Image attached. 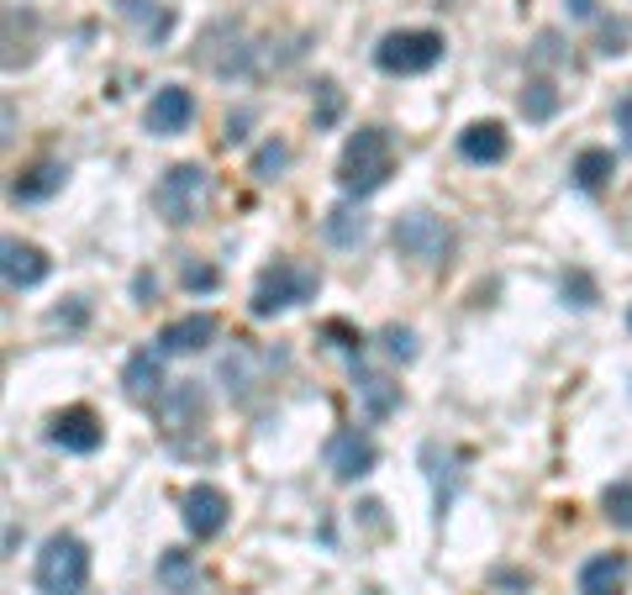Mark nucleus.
<instances>
[{
  "mask_svg": "<svg viewBox=\"0 0 632 595\" xmlns=\"http://www.w3.org/2000/svg\"><path fill=\"white\" fill-rule=\"evenodd\" d=\"M395 175V148H391V132L385 127H358L348 148H343V159H337V185H343V196H375L379 185Z\"/></svg>",
  "mask_w": 632,
  "mask_h": 595,
  "instance_id": "obj_1",
  "label": "nucleus"
},
{
  "mask_svg": "<svg viewBox=\"0 0 632 595\" xmlns=\"http://www.w3.org/2000/svg\"><path fill=\"white\" fill-rule=\"evenodd\" d=\"M316 290H322V275H316V269L290 264V258H275V264L258 275L248 311H254V317H279V311H290V306L316 300Z\"/></svg>",
  "mask_w": 632,
  "mask_h": 595,
  "instance_id": "obj_2",
  "label": "nucleus"
},
{
  "mask_svg": "<svg viewBox=\"0 0 632 595\" xmlns=\"http://www.w3.org/2000/svg\"><path fill=\"white\" fill-rule=\"evenodd\" d=\"M90 585V548L75 533H53L38 554V591L42 595H85Z\"/></svg>",
  "mask_w": 632,
  "mask_h": 595,
  "instance_id": "obj_3",
  "label": "nucleus"
},
{
  "mask_svg": "<svg viewBox=\"0 0 632 595\" xmlns=\"http://www.w3.org/2000/svg\"><path fill=\"white\" fill-rule=\"evenodd\" d=\"M154 206H158V217L169 221V227L200 221L206 217V206H211V175H206L200 163H175L169 175L158 179Z\"/></svg>",
  "mask_w": 632,
  "mask_h": 595,
  "instance_id": "obj_4",
  "label": "nucleus"
},
{
  "mask_svg": "<svg viewBox=\"0 0 632 595\" xmlns=\"http://www.w3.org/2000/svg\"><path fill=\"white\" fill-rule=\"evenodd\" d=\"M395 248L416 264H448L454 254V232H448V221L433 217V211H406V217L395 221Z\"/></svg>",
  "mask_w": 632,
  "mask_h": 595,
  "instance_id": "obj_5",
  "label": "nucleus"
},
{
  "mask_svg": "<svg viewBox=\"0 0 632 595\" xmlns=\"http://www.w3.org/2000/svg\"><path fill=\"white\" fill-rule=\"evenodd\" d=\"M437 59H443L437 32H385L375 42V63L385 75H427Z\"/></svg>",
  "mask_w": 632,
  "mask_h": 595,
  "instance_id": "obj_6",
  "label": "nucleus"
},
{
  "mask_svg": "<svg viewBox=\"0 0 632 595\" xmlns=\"http://www.w3.org/2000/svg\"><path fill=\"white\" fill-rule=\"evenodd\" d=\"M375 458L379 454L364 427H343V433H333V443H327V469H333L337 485H358V479L375 469Z\"/></svg>",
  "mask_w": 632,
  "mask_h": 595,
  "instance_id": "obj_7",
  "label": "nucleus"
},
{
  "mask_svg": "<svg viewBox=\"0 0 632 595\" xmlns=\"http://www.w3.org/2000/svg\"><path fill=\"white\" fill-rule=\"evenodd\" d=\"M179 516H185L190 537H217L221 527H227L233 506H227V496H221L217 485H190L185 500H179Z\"/></svg>",
  "mask_w": 632,
  "mask_h": 595,
  "instance_id": "obj_8",
  "label": "nucleus"
},
{
  "mask_svg": "<svg viewBox=\"0 0 632 595\" xmlns=\"http://www.w3.org/2000/svg\"><path fill=\"white\" fill-rule=\"evenodd\" d=\"M48 437L59 443L63 454H96L100 443H106V427H100V417L90 411V406H69V411L53 417Z\"/></svg>",
  "mask_w": 632,
  "mask_h": 595,
  "instance_id": "obj_9",
  "label": "nucleus"
},
{
  "mask_svg": "<svg viewBox=\"0 0 632 595\" xmlns=\"http://www.w3.org/2000/svg\"><path fill=\"white\" fill-rule=\"evenodd\" d=\"M196 121V96L185 85H164L154 100H148V132L154 138H175Z\"/></svg>",
  "mask_w": 632,
  "mask_h": 595,
  "instance_id": "obj_10",
  "label": "nucleus"
},
{
  "mask_svg": "<svg viewBox=\"0 0 632 595\" xmlns=\"http://www.w3.org/2000/svg\"><path fill=\"white\" fill-rule=\"evenodd\" d=\"M211 338H217V317H206V311H190V317L169 321V327L158 333V354H164V358L200 354V348H211Z\"/></svg>",
  "mask_w": 632,
  "mask_h": 595,
  "instance_id": "obj_11",
  "label": "nucleus"
},
{
  "mask_svg": "<svg viewBox=\"0 0 632 595\" xmlns=\"http://www.w3.org/2000/svg\"><path fill=\"white\" fill-rule=\"evenodd\" d=\"M0 269H6V285H11V290H32V285H42V279H48V269H53V264H48V254H42V248L11 238L6 248H0Z\"/></svg>",
  "mask_w": 632,
  "mask_h": 595,
  "instance_id": "obj_12",
  "label": "nucleus"
},
{
  "mask_svg": "<svg viewBox=\"0 0 632 595\" xmlns=\"http://www.w3.org/2000/svg\"><path fill=\"white\" fill-rule=\"evenodd\" d=\"M628 575H632L628 554H595L580 564V595H622Z\"/></svg>",
  "mask_w": 632,
  "mask_h": 595,
  "instance_id": "obj_13",
  "label": "nucleus"
},
{
  "mask_svg": "<svg viewBox=\"0 0 632 595\" xmlns=\"http://www.w3.org/2000/svg\"><path fill=\"white\" fill-rule=\"evenodd\" d=\"M458 153L470 163H501L512 153V138H506V127L501 121H474L458 132Z\"/></svg>",
  "mask_w": 632,
  "mask_h": 595,
  "instance_id": "obj_14",
  "label": "nucleus"
},
{
  "mask_svg": "<svg viewBox=\"0 0 632 595\" xmlns=\"http://www.w3.org/2000/svg\"><path fill=\"white\" fill-rule=\"evenodd\" d=\"M63 179H69V169L53 159L32 163V169H21L17 179H11V200H21V206H32V200H48L63 190Z\"/></svg>",
  "mask_w": 632,
  "mask_h": 595,
  "instance_id": "obj_15",
  "label": "nucleus"
},
{
  "mask_svg": "<svg viewBox=\"0 0 632 595\" xmlns=\"http://www.w3.org/2000/svg\"><path fill=\"white\" fill-rule=\"evenodd\" d=\"M121 17L132 21V32L148 38L154 48H158V42H169V32H175V11H169V6H158V0H121Z\"/></svg>",
  "mask_w": 632,
  "mask_h": 595,
  "instance_id": "obj_16",
  "label": "nucleus"
},
{
  "mask_svg": "<svg viewBox=\"0 0 632 595\" xmlns=\"http://www.w3.org/2000/svg\"><path fill=\"white\" fill-rule=\"evenodd\" d=\"M354 390L358 400H364V411L375 422H385L401 406V385H391L385 375H375V369H364V364H354Z\"/></svg>",
  "mask_w": 632,
  "mask_h": 595,
  "instance_id": "obj_17",
  "label": "nucleus"
},
{
  "mask_svg": "<svg viewBox=\"0 0 632 595\" xmlns=\"http://www.w3.org/2000/svg\"><path fill=\"white\" fill-rule=\"evenodd\" d=\"M158 358H164V354H148V348L127 358L121 385H127V396H132V400H154V406H158V396H164V369H158Z\"/></svg>",
  "mask_w": 632,
  "mask_h": 595,
  "instance_id": "obj_18",
  "label": "nucleus"
},
{
  "mask_svg": "<svg viewBox=\"0 0 632 595\" xmlns=\"http://www.w3.org/2000/svg\"><path fill=\"white\" fill-rule=\"evenodd\" d=\"M158 579H164L175 595H206V579H200L190 554H164L158 558Z\"/></svg>",
  "mask_w": 632,
  "mask_h": 595,
  "instance_id": "obj_19",
  "label": "nucleus"
},
{
  "mask_svg": "<svg viewBox=\"0 0 632 595\" xmlns=\"http://www.w3.org/2000/svg\"><path fill=\"white\" fill-rule=\"evenodd\" d=\"M254 369H258V354L248 348V343H237L233 354L221 358V379H227V390H237V396H248V390L258 385Z\"/></svg>",
  "mask_w": 632,
  "mask_h": 595,
  "instance_id": "obj_20",
  "label": "nucleus"
},
{
  "mask_svg": "<svg viewBox=\"0 0 632 595\" xmlns=\"http://www.w3.org/2000/svg\"><path fill=\"white\" fill-rule=\"evenodd\" d=\"M612 175H616V159L606 148H585V153L574 159V185H580V190H601Z\"/></svg>",
  "mask_w": 632,
  "mask_h": 595,
  "instance_id": "obj_21",
  "label": "nucleus"
},
{
  "mask_svg": "<svg viewBox=\"0 0 632 595\" xmlns=\"http://www.w3.org/2000/svg\"><path fill=\"white\" fill-rule=\"evenodd\" d=\"M327 238H333L337 248H358V242H364V217H358L354 206H333V211H327Z\"/></svg>",
  "mask_w": 632,
  "mask_h": 595,
  "instance_id": "obj_22",
  "label": "nucleus"
},
{
  "mask_svg": "<svg viewBox=\"0 0 632 595\" xmlns=\"http://www.w3.org/2000/svg\"><path fill=\"white\" fill-rule=\"evenodd\" d=\"M553 111H559V90H553L549 80H533L522 90V117L527 121H549Z\"/></svg>",
  "mask_w": 632,
  "mask_h": 595,
  "instance_id": "obj_23",
  "label": "nucleus"
},
{
  "mask_svg": "<svg viewBox=\"0 0 632 595\" xmlns=\"http://www.w3.org/2000/svg\"><path fill=\"white\" fill-rule=\"evenodd\" d=\"M601 506H606V516H612L616 527H632V479H616V485H606Z\"/></svg>",
  "mask_w": 632,
  "mask_h": 595,
  "instance_id": "obj_24",
  "label": "nucleus"
},
{
  "mask_svg": "<svg viewBox=\"0 0 632 595\" xmlns=\"http://www.w3.org/2000/svg\"><path fill=\"white\" fill-rule=\"evenodd\" d=\"M285 163H290V148H285V142H264V148L254 153V175L258 179H279Z\"/></svg>",
  "mask_w": 632,
  "mask_h": 595,
  "instance_id": "obj_25",
  "label": "nucleus"
},
{
  "mask_svg": "<svg viewBox=\"0 0 632 595\" xmlns=\"http://www.w3.org/2000/svg\"><path fill=\"white\" fill-rule=\"evenodd\" d=\"M379 343H385V354L401 358V364H412V358H416V333H412V327H385Z\"/></svg>",
  "mask_w": 632,
  "mask_h": 595,
  "instance_id": "obj_26",
  "label": "nucleus"
},
{
  "mask_svg": "<svg viewBox=\"0 0 632 595\" xmlns=\"http://www.w3.org/2000/svg\"><path fill=\"white\" fill-rule=\"evenodd\" d=\"M316 96H322V106H316V127H333V121L343 117V96H337V85L322 80L316 85Z\"/></svg>",
  "mask_w": 632,
  "mask_h": 595,
  "instance_id": "obj_27",
  "label": "nucleus"
},
{
  "mask_svg": "<svg viewBox=\"0 0 632 595\" xmlns=\"http://www.w3.org/2000/svg\"><path fill=\"white\" fill-rule=\"evenodd\" d=\"M322 338H337V348L354 358V364H358V354H364V338H358L348 321H327V327H322Z\"/></svg>",
  "mask_w": 632,
  "mask_h": 595,
  "instance_id": "obj_28",
  "label": "nucleus"
},
{
  "mask_svg": "<svg viewBox=\"0 0 632 595\" xmlns=\"http://www.w3.org/2000/svg\"><path fill=\"white\" fill-rule=\"evenodd\" d=\"M564 300H570V306H595L591 275H580V269H574V275H564Z\"/></svg>",
  "mask_w": 632,
  "mask_h": 595,
  "instance_id": "obj_29",
  "label": "nucleus"
},
{
  "mask_svg": "<svg viewBox=\"0 0 632 595\" xmlns=\"http://www.w3.org/2000/svg\"><path fill=\"white\" fill-rule=\"evenodd\" d=\"M185 290H217V269L211 264H185Z\"/></svg>",
  "mask_w": 632,
  "mask_h": 595,
  "instance_id": "obj_30",
  "label": "nucleus"
},
{
  "mask_svg": "<svg viewBox=\"0 0 632 595\" xmlns=\"http://www.w3.org/2000/svg\"><path fill=\"white\" fill-rule=\"evenodd\" d=\"M616 121H622V142L632 148V96L616 100Z\"/></svg>",
  "mask_w": 632,
  "mask_h": 595,
  "instance_id": "obj_31",
  "label": "nucleus"
},
{
  "mask_svg": "<svg viewBox=\"0 0 632 595\" xmlns=\"http://www.w3.org/2000/svg\"><path fill=\"white\" fill-rule=\"evenodd\" d=\"M85 317H90L85 306H69V311H53V317H48V321H53V327H79V321H85Z\"/></svg>",
  "mask_w": 632,
  "mask_h": 595,
  "instance_id": "obj_32",
  "label": "nucleus"
},
{
  "mask_svg": "<svg viewBox=\"0 0 632 595\" xmlns=\"http://www.w3.org/2000/svg\"><path fill=\"white\" fill-rule=\"evenodd\" d=\"M248 117H254V111H237V117H227V142H243V138H248V132H243V127H248Z\"/></svg>",
  "mask_w": 632,
  "mask_h": 595,
  "instance_id": "obj_33",
  "label": "nucleus"
},
{
  "mask_svg": "<svg viewBox=\"0 0 632 595\" xmlns=\"http://www.w3.org/2000/svg\"><path fill=\"white\" fill-rule=\"evenodd\" d=\"M132 290H138V296H142V300H154V290H158V279H154V275H138V279H132Z\"/></svg>",
  "mask_w": 632,
  "mask_h": 595,
  "instance_id": "obj_34",
  "label": "nucleus"
},
{
  "mask_svg": "<svg viewBox=\"0 0 632 595\" xmlns=\"http://www.w3.org/2000/svg\"><path fill=\"white\" fill-rule=\"evenodd\" d=\"M570 17H580V21H591V17H595V0H570Z\"/></svg>",
  "mask_w": 632,
  "mask_h": 595,
  "instance_id": "obj_35",
  "label": "nucleus"
}]
</instances>
